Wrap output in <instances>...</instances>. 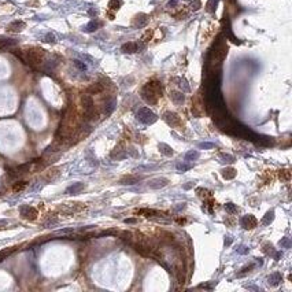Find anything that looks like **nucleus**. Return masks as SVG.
Instances as JSON below:
<instances>
[{
    "mask_svg": "<svg viewBox=\"0 0 292 292\" xmlns=\"http://www.w3.org/2000/svg\"><path fill=\"white\" fill-rule=\"evenodd\" d=\"M14 54L19 56L23 62L27 63L32 67H39L41 63L44 62L45 51L41 50V48H37V47H33V48H27V50L23 51H15Z\"/></svg>",
    "mask_w": 292,
    "mask_h": 292,
    "instance_id": "f257e3e1",
    "label": "nucleus"
},
{
    "mask_svg": "<svg viewBox=\"0 0 292 292\" xmlns=\"http://www.w3.org/2000/svg\"><path fill=\"white\" fill-rule=\"evenodd\" d=\"M161 95H162V85L158 81H150L141 89V98L150 104L157 103L158 99L161 98Z\"/></svg>",
    "mask_w": 292,
    "mask_h": 292,
    "instance_id": "f03ea898",
    "label": "nucleus"
},
{
    "mask_svg": "<svg viewBox=\"0 0 292 292\" xmlns=\"http://www.w3.org/2000/svg\"><path fill=\"white\" fill-rule=\"evenodd\" d=\"M136 118L139 119L140 122H143V124H147V125H150V124H154V122L157 121V115L154 114L150 108L147 107H143V108H140L139 111L136 112Z\"/></svg>",
    "mask_w": 292,
    "mask_h": 292,
    "instance_id": "7ed1b4c3",
    "label": "nucleus"
},
{
    "mask_svg": "<svg viewBox=\"0 0 292 292\" xmlns=\"http://www.w3.org/2000/svg\"><path fill=\"white\" fill-rule=\"evenodd\" d=\"M169 184V180L167 178H163V177H158V178H152V180L148 182V187L152 189H161L163 187H166Z\"/></svg>",
    "mask_w": 292,
    "mask_h": 292,
    "instance_id": "20e7f679",
    "label": "nucleus"
},
{
    "mask_svg": "<svg viewBox=\"0 0 292 292\" xmlns=\"http://www.w3.org/2000/svg\"><path fill=\"white\" fill-rule=\"evenodd\" d=\"M163 118H165V121H166L170 126H178L181 124L180 117H178L177 114H174V112H170V111L165 112V117Z\"/></svg>",
    "mask_w": 292,
    "mask_h": 292,
    "instance_id": "39448f33",
    "label": "nucleus"
},
{
    "mask_svg": "<svg viewBox=\"0 0 292 292\" xmlns=\"http://www.w3.org/2000/svg\"><path fill=\"white\" fill-rule=\"evenodd\" d=\"M256 224H258V221H256L255 217H252V215H246L241 218V225L246 229H252V228H255Z\"/></svg>",
    "mask_w": 292,
    "mask_h": 292,
    "instance_id": "423d86ee",
    "label": "nucleus"
},
{
    "mask_svg": "<svg viewBox=\"0 0 292 292\" xmlns=\"http://www.w3.org/2000/svg\"><path fill=\"white\" fill-rule=\"evenodd\" d=\"M21 214H22L23 218H27V220H34L37 217V211L29 206L22 207V208H21Z\"/></svg>",
    "mask_w": 292,
    "mask_h": 292,
    "instance_id": "0eeeda50",
    "label": "nucleus"
},
{
    "mask_svg": "<svg viewBox=\"0 0 292 292\" xmlns=\"http://www.w3.org/2000/svg\"><path fill=\"white\" fill-rule=\"evenodd\" d=\"M140 177L137 175H125V177H122L121 180H119V184L121 185H133L136 182H139Z\"/></svg>",
    "mask_w": 292,
    "mask_h": 292,
    "instance_id": "6e6552de",
    "label": "nucleus"
},
{
    "mask_svg": "<svg viewBox=\"0 0 292 292\" xmlns=\"http://www.w3.org/2000/svg\"><path fill=\"white\" fill-rule=\"evenodd\" d=\"M122 52L124 54H133L136 51L139 50V45L136 44V43H126V44L122 45Z\"/></svg>",
    "mask_w": 292,
    "mask_h": 292,
    "instance_id": "1a4fd4ad",
    "label": "nucleus"
},
{
    "mask_svg": "<svg viewBox=\"0 0 292 292\" xmlns=\"http://www.w3.org/2000/svg\"><path fill=\"white\" fill-rule=\"evenodd\" d=\"M23 27H25V23L21 22V21H15V22H13L8 26V30L10 32H21Z\"/></svg>",
    "mask_w": 292,
    "mask_h": 292,
    "instance_id": "9d476101",
    "label": "nucleus"
},
{
    "mask_svg": "<svg viewBox=\"0 0 292 292\" xmlns=\"http://www.w3.org/2000/svg\"><path fill=\"white\" fill-rule=\"evenodd\" d=\"M170 96H171V100H173L175 104H181L184 102V95L181 93V92H175L174 91V92H171Z\"/></svg>",
    "mask_w": 292,
    "mask_h": 292,
    "instance_id": "9b49d317",
    "label": "nucleus"
},
{
    "mask_svg": "<svg viewBox=\"0 0 292 292\" xmlns=\"http://www.w3.org/2000/svg\"><path fill=\"white\" fill-rule=\"evenodd\" d=\"M159 151H161L163 155H166V157H171L173 155V150H171V147H169L167 144H159Z\"/></svg>",
    "mask_w": 292,
    "mask_h": 292,
    "instance_id": "f8f14e48",
    "label": "nucleus"
},
{
    "mask_svg": "<svg viewBox=\"0 0 292 292\" xmlns=\"http://www.w3.org/2000/svg\"><path fill=\"white\" fill-rule=\"evenodd\" d=\"M222 175H224V178H226V180H230V178H233L234 175H236V170L232 169V167L225 169V170H222Z\"/></svg>",
    "mask_w": 292,
    "mask_h": 292,
    "instance_id": "ddd939ff",
    "label": "nucleus"
},
{
    "mask_svg": "<svg viewBox=\"0 0 292 292\" xmlns=\"http://www.w3.org/2000/svg\"><path fill=\"white\" fill-rule=\"evenodd\" d=\"M280 281H281V276L279 273H274L269 277V284H272V285H277Z\"/></svg>",
    "mask_w": 292,
    "mask_h": 292,
    "instance_id": "4468645a",
    "label": "nucleus"
},
{
    "mask_svg": "<svg viewBox=\"0 0 292 292\" xmlns=\"http://www.w3.org/2000/svg\"><path fill=\"white\" fill-rule=\"evenodd\" d=\"M102 91H103V86L100 85V84H93V85H91L89 88H88V92H89V93H99Z\"/></svg>",
    "mask_w": 292,
    "mask_h": 292,
    "instance_id": "2eb2a0df",
    "label": "nucleus"
},
{
    "mask_svg": "<svg viewBox=\"0 0 292 292\" xmlns=\"http://www.w3.org/2000/svg\"><path fill=\"white\" fill-rule=\"evenodd\" d=\"M199 158V152L198 151H189L187 155H185V161H195Z\"/></svg>",
    "mask_w": 292,
    "mask_h": 292,
    "instance_id": "dca6fc26",
    "label": "nucleus"
},
{
    "mask_svg": "<svg viewBox=\"0 0 292 292\" xmlns=\"http://www.w3.org/2000/svg\"><path fill=\"white\" fill-rule=\"evenodd\" d=\"M221 159H222L221 162H224V163H233L234 162V157H232V155H226V154L221 155Z\"/></svg>",
    "mask_w": 292,
    "mask_h": 292,
    "instance_id": "f3484780",
    "label": "nucleus"
},
{
    "mask_svg": "<svg viewBox=\"0 0 292 292\" xmlns=\"http://www.w3.org/2000/svg\"><path fill=\"white\" fill-rule=\"evenodd\" d=\"M25 187H26V182H25V181H19V182H17V184L13 187V191L14 192H17V191H22Z\"/></svg>",
    "mask_w": 292,
    "mask_h": 292,
    "instance_id": "a211bd4d",
    "label": "nucleus"
},
{
    "mask_svg": "<svg viewBox=\"0 0 292 292\" xmlns=\"http://www.w3.org/2000/svg\"><path fill=\"white\" fill-rule=\"evenodd\" d=\"M119 6H121V1H119V0H110V3H108V7L111 10H118Z\"/></svg>",
    "mask_w": 292,
    "mask_h": 292,
    "instance_id": "6ab92c4d",
    "label": "nucleus"
},
{
    "mask_svg": "<svg viewBox=\"0 0 292 292\" xmlns=\"http://www.w3.org/2000/svg\"><path fill=\"white\" fill-rule=\"evenodd\" d=\"M273 217H274V211H269L267 214H266V217L263 218V221H262V222H263L265 225L269 224V222H272V221H273Z\"/></svg>",
    "mask_w": 292,
    "mask_h": 292,
    "instance_id": "aec40b11",
    "label": "nucleus"
},
{
    "mask_svg": "<svg viewBox=\"0 0 292 292\" xmlns=\"http://www.w3.org/2000/svg\"><path fill=\"white\" fill-rule=\"evenodd\" d=\"M191 167H192V165H182V163H178V165H177V170L185 171V170H189Z\"/></svg>",
    "mask_w": 292,
    "mask_h": 292,
    "instance_id": "412c9836",
    "label": "nucleus"
},
{
    "mask_svg": "<svg viewBox=\"0 0 292 292\" xmlns=\"http://www.w3.org/2000/svg\"><path fill=\"white\" fill-rule=\"evenodd\" d=\"M225 208L230 213V214H234V213H237V208L232 204V203H228V204H225Z\"/></svg>",
    "mask_w": 292,
    "mask_h": 292,
    "instance_id": "4be33fe9",
    "label": "nucleus"
},
{
    "mask_svg": "<svg viewBox=\"0 0 292 292\" xmlns=\"http://www.w3.org/2000/svg\"><path fill=\"white\" fill-rule=\"evenodd\" d=\"M13 251H14V248H11V250H4V251H0V261H3V258H6L7 255H10Z\"/></svg>",
    "mask_w": 292,
    "mask_h": 292,
    "instance_id": "5701e85b",
    "label": "nucleus"
},
{
    "mask_svg": "<svg viewBox=\"0 0 292 292\" xmlns=\"http://www.w3.org/2000/svg\"><path fill=\"white\" fill-rule=\"evenodd\" d=\"M280 178H283V180H289V171L288 170H283L280 171Z\"/></svg>",
    "mask_w": 292,
    "mask_h": 292,
    "instance_id": "b1692460",
    "label": "nucleus"
},
{
    "mask_svg": "<svg viewBox=\"0 0 292 292\" xmlns=\"http://www.w3.org/2000/svg\"><path fill=\"white\" fill-rule=\"evenodd\" d=\"M199 147H200V148H214L215 145H214L213 143H202Z\"/></svg>",
    "mask_w": 292,
    "mask_h": 292,
    "instance_id": "393cba45",
    "label": "nucleus"
},
{
    "mask_svg": "<svg viewBox=\"0 0 292 292\" xmlns=\"http://www.w3.org/2000/svg\"><path fill=\"white\" fill-rule=\"evenodd\" d=\"M192 185H193V184H187V185H184V188H185V189H188V188H191Z\"/></svg>",
    "mask_w": 292,
    "mask_h": 292,
    "instance_id": "a878e982",
    "label": "nucleus"
}]
</instances>
